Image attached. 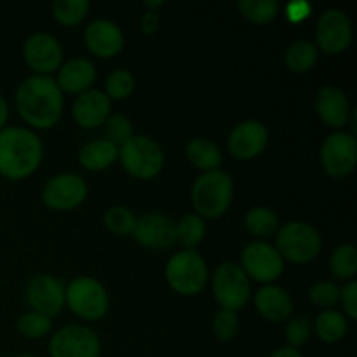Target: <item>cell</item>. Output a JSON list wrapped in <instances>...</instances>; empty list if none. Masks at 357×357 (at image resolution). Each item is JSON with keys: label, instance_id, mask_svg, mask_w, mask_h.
Masks as SVG:
<instances>
[{"label": "cell", "instance_id": "1", "mask_svg": "<svg viewBox=\"0 0 357 357\" xmlns=\"http://www.w3.org/2000/svg\"><path fill=\"white\" fill-rule=\"evenodd\" d=\"M65 98L56 80L47 75H31L16 89V110L33 129H51L59 122Z\"/></svg>", "mask_w": 357, "mask_h": 357}, {"label": "cell", "instance_id": "2", "mask_svg": "<svg viewBox=\"0 0 357 357\" xmlns=\"http://www.w3.org/2000/svg\"><path fill=\"white\" fill-rule=\"evenodd\" d=\"M44 157L40 138L28 128H3L0 131V174L20 181L38 169Z\"/></svg>", "mask_w": 357, "mask_h": 357}, {"label": "cell", "instance_id": "3", "mask_svg": "<svg viewBox=\"0 0 357 357\" xmlns=\"http://www.w3.org/2000/svg\"><path fill=\"white\" fill-rule=\"evenodd\" d=\"M234 181L222 169L202 173L192 185L190 199L195 215L204 218H220L232 204Z\"/></svg>", "mask_w": 357, "mask_h": 357}, {"label": "cell", "instance_id": "4", "mask_svg": "<svg viewBox=\"0 0 357 357\" xmlns=\"http://www.w3.org/2000/svg\"><path fill=\"white\" fill-rule=\"evenodd\" d=\"M166 281L178 295H199L209 281L208 265L195 250H181L167 260Z\"/></svg>", "mask_w": 357, "mask_h": 357}, {"label": "cell", "instance_id": "5", "mask_svg": "<svg viewBox=\"0 0 357 357\" xmlns=\"http://www.w3.org/2000/svg\"><path fill=\"white\" fill-rule=\"evenodd\" d=\"M321 234L310 223L288 222L275 232V250L291 264H309L321 253Z\"/></svg>", "mask_w": 357, "mask_h": 357}, {"label": "cell", "instance_id": "6", "mask_svg": "<svg viewBox=\"0 0 357 357\" xmlns=\"http://www.w3.org/2000/svg\"><path fill=\"white\" fill-rule=\"evenodd\" d=\"M65 305L84 321H98L107 316L110 296L98 279L79 275L65 288Z\"/></svg>", "mask_w": 357, "mask_h": 357}, {"label": "cell", "instance_id": "7", "mask_svg": "<svg viewBox=\"0 0 357 357\" xmlns=\"http://www.w3.org/2000/svg\"><path fill=\"white\" fill-rule=\"evenodd\" d=\"M122 167L136 180H152L164 167V152L155 139L143 135H132L119 149Z\"/></svg>", "mask_w": 357, "mask_h": 357}, {"label": "cell", "instance_id": "8", "mask_svg": "<svg viewBox=\"0 0 357 357\" xmlns=\"http://www.w3.org/2000/svg\"><path fill=\"white\" fill-rule=\"evenodd\" d=\"M213 295L222 309L237 310L243 309L251 296V284L248 275L239 264L225 261L215 271L211 278Z\"/></svg>", "mask_w": 357, "mask_h": 357}, {"label": "cell", "instance_id": "9", "mask_svg": "<svg viewBox=\"0 0 357 357\" xmlns=\"http://www.w3.org/2000/svg\"><path fill=\"white\" fill-rule=\"evenodd\" d=\"M239 265L248 279H253L261 284H272L284 272L282 257L275 250V246L265 243V241H255V243L248 244L241 253Z\"/></svg>", "mask_w": 357, "mask_h": 357}, {"label": "cell", "instance_id": "10", "mask_svg": "<svg viewBox=\"0 0 357 357\" xmlns=\"http://www.w3.org/2000/svg\"><path fill=\"white\" fill-rule=\"evenodd\" d=\"M101 342L96 331L82 324H68L56 331L49 342L51 357H100Z\"/></svg>", "mask_w": 357, "mask_h": 357}, {"label": "cell", "instance_id": "11", "mask_svg": "<svg viewBox=\"0 0 357 357\" xmlns=\"http://www.w3.org/2000/svg\"><path fill=\"white\" fill-rule=\"evenodd\" d=\"M321 164L330 176H349L357 164L356 136L345 131H337L328 136L321 146Z\"/></svg>", "mask_w": 357, "mask_h": 357}, {"label": "cell", "instance_id": "12", "mask_svg": "<svg viewBox=\"0 0 357 357\" xmlns=\"http://www.w3.org/2000/svg\"><path fill=\"white\" fill-rule=\"evenodd\" d=\"M352 42V23L340 9H326L316 24V47L330 56L344 52Z\"/></svg>", "mask_w": 357, "mask_h": 357}, {"label": "cell", "instance_id": "13", "mask_svg": "<svg viewBox=\"0 0 357 357\" xmlns=\"http://www.w3.org/2000/svg\"><path fill=\"white\" fill-rule=\"evenodd\" d=\"M87 197V183L75 173H63L51 178L42 190V201L52 211H72Z\"/></svg>", "mask_w": 357, "mask_h": 357}, {"label": "cell", "instance_id": "14", "mask_svg": "<svg viewBox=\"0 0 357 357\" xmlns=\"http://www.w3.org/2000/svg\"><path fill=\"white\" fill-rule=\"evenodd\" d=\"M65 288L61 279L49 274L35 275L28 281L24 296L33 312L56 317L65 307Z\"/></svg>", "mask_w": 357, "mask_h": 357}, {"label": "cell", "instance_id": "15", "mask_svg": "<svg viewBox=\"0 0 357 357\" xmlns=\"http://www.w3.org/2000/svg\"><path fill=\"white\" fill-rule=\"evenodd\" d=\"M23 58L35 75L51 77L63 65V49L58 38L45 31L30 35L23 45Z\"/></svg>", "mask_w": 357, "mask_h": 357}, {"label": "cell", "instance_id": "16", "mask_svg": "<svg viewBox=\"0 0 357 357\" xmlns=\"http://www.w3.org/2000/svg\"><path fill=\"white\" fill-rule=\"evenodd\" d=\"M174 225L176 222L164 213H146L136 220L132 237L150 250H167L176 243Z\"/></svg>", "mask_w": 357, "mask_h": 357}, {"label": "cell", "instance_id": "17", "mask_svg": "<svg viewBox=\"0 0 357 357\" xmlns=\"http://www.w3.org/2000/svg\"><path fill=\"white\" fill-rule=\"evenodd\" d=\"M268 143V131L261 122L244 121L232 129L227 142L230 155L237 160H251L261 155Z\"/></svg>", "mask_w": 357, "mask_h": 357}, {"label": "cell", "instance_id": "18", "mask_svg": "<svg viewBox=\"0 0 357 357\" xmlns=\"http://www.w3.org/2000/svg\"><path fill=\"white\" fill-rule=\"evenodd\" d=\"M87 49L98 58H115L124 47V33L121 26L110 20H96L84 31Z\"/></svg>", "mask_w": 357, "mask_h": 357}, {"label": "cell", "instance_id": "19", "mask_svg": "<svg viewBox=\"0 0 357 357\" xmlns=\"http://www.w3.org/2000/svg\"><path fill=\"white\" fill-rule=\"evenodd\" d=\"M73 121L84 129H96L112 115V101L100 89H89L77 94L72 107Z\"/></svg>", "mask_w": 357, "mask_h": 357}, {"label": "cell", "instance_id": "20", "mask_svg": "<svg viewBox=\"0 0 357 357\" xmlns=\"http://www.w3.org/2000/svg\"><path fill=\"white\" fill-rule=\"evenodd\" d=\"M316 114L331 129H342L349 124L352 107L340 87L324 86L316 94Z\"/></svg>", "mask_w": 357, "mask_h": 357}, {"label": "cell", "instance_id": "21", "mask_svg": "<svg viewBox=\"0 0 357 357\" xmlns=\"http://www.w3.org/2000/svg\"><path fill=\"white\" fill-rule=\"evenodd\" d=\"M255 307L264 319L271 323H282L293 316V298L284 288L275 284H265L255 293Z\"/></svg>", "mask_w": 357, "mask_h": 357}, {"label": "cell", "instance_id": "22", "mask_svg": "<svg viewBox=\"0 0 357 357\" xmlns=\"http://www.w3.org/2000/svg\"><path fill=\"white\" fill-rule=\"evenodd\" d=\"M54 80L63 94H82L89 91L96 80V66L86 58L68 59L59 66Z\"/></svg>", "mask_w": 357, "mask_h": 357}, {"label": "cell", "instance_id": "23", "mask_svg": "<svg viewBox=\"0 0 357 357\" xmlns=\"http://www.w3.org/2000/svg\"><path fill=\"white\" fill-rule=\"evenodd\" d=\"M119 159V149L108 139H93L79 152V162L87 171H105Z\"/></svg>", "mask_w": 357, "mask_h": 357}, {"label": "cell", "instance_id": "24", "mask_svg": "<svg viewBox=\"0 0 357 357\" xmlns=\"http://www.w3.org/2000/svg\"><path fill=\"white\" fill-rule=\"evenodd\" d=\"M185 155H187L188 162L202 173L220 169V164L223 160L220 146L208 138L190 139L185 146Z\"/></svg>", "mask_w": 357, "mask_h": 357}, {"label": "cell", "instance_id": "25", "mask_svg": "<svg viewBox=\"0 0 357 357\" xmlns=\"http://www.w3.org/2000/svg\"><path fill=\"white\" fill-rule=\"evenodd\" d=\"M347 317L338 310H323L316 317L312 331H316L317 338L326 344H337L347 335Z\"/></svg>", "mask_w": 357, "mask_h": 357}, {"label": "cell", "instance_id": "26", "mask_svg": "<svg viewBox=\"0 0 357 357\" xmlns=\"http://www.w3.org/2000/svg\"><path fill=\"white\" fill-rule=\"evenodd\" d=\"M244 227L251 236L258 237V239H267L279 230V216L271 208L257 206L246 213Z\"/></svg>", "mask_w": 357, "mask_h": 357}, {"label": "cell", "instance_id": "27", "mask_svg": "<svg viewBox=\"0 0 357 357\" xmlns=\"http://www.w3.org/2000/svg\"><path fill=\"white\" fill-rule=\"evenodd\" d=\"M319 51L310 40H295L284 54V63L293 73H305L317 63Z\"/></svg>", "mask_w": 357, "mask_h": 357}, {"label": "cell", "instance_id": "28", "mask_svg": "<svg viewBox=\"0 0 357 357\" xmlns=\"http://www.w3.org/2000/svg\"><path fill=\"white\" fill-rule=\"evenodd\" d=\"M176 243L183 246V250H195L206 237V223L195 213L181 216L174 225Z\"/></svg>", "mask_w": 357, "mask_h": 357}, {"label": "cell", "instance_id": "29", "mask_svg": "<svg viewBox=\"0 0 357 357\" xmlns=\"http://www.w3.org/2000/svg\"><path fill=\"white\" fill-rule=\"evenodd\" d=\"M331 274L342 281H352L357 274V251L352 244H342L335 248L330 258Z\"/></svg>", "mask_w": 357, "mask_h": 357}, {"label": "cell", "instance_id": "30", "mask_svg": "<svg viewBox=\"0 0 357 357\" xmlns=\"http://www.w3.org/2000/svg\"><path fill=\"white\" fill-rule=\"evenodd\" d=\"M237 7L243 17L255 24L272 23L279 14V3L275 0H239Z\"/></svg>", "mask_w": 357, "mask_h": 357}, {"label": "cell", "instance_id": "31", "mask_svg": "<svg viewBox=\"0 0 357 357\" xmlns=\"http://www.w3.org/2000/svg\"><path fill=\"white\" fill-rule=\"evenodd\" d=\"M52 16L63 26H75L89 13L87 0H56L51 6Z\"/></svg>", "mask_w": 357, "mask_h": 357}, {"label": "cell", "instance_id": "32", "mask_svg": "<svg viewBox=\"0 0 357 357\" xmlns=\"http://www.w3.org/2000/svg\"><path fill=\"white\" fill-rule=\"evenodd\" d=\"M136 216L126 206H112L105 211L103 223L115 236H132L136 227Z\"/></svg>", "mask_w": 357, "mask_h": 357}, {"label": "cell", "instance_id": "33", "mask_svg": "<svg viewBox=\"0 0 357 357\" xmlns=\"http://www.w3.org/2000/svg\"><path fill=\"white\" fill-rule=\"evenodd\" d=\"M16 328L21 337L28 338V340H37V338H44L45 335H49V331L52 330V319L30 310L17 319Z\"/></svg>", "mask_w": 357, "mask_h": 357}, {"label": "cell", "instance_id": "34", "mask_svg": "<svg viewBox=\"0 0 357 357\" xmlns=\"http://www.w3.org/2000/svg\"><path fill=\"white\" fill-rule=\"evenodd\" d=\"M135 75H132L129 70L119 68L114 70L110 75L107 77V82H105V91L108 100H126L135 91Z\"/></svg>", "mask_w": 357, "mask_h": 357}, {"label": "cell", "instance_id": "35", "mask_svg": "<svg viewBox=\"0 0 357 357\" xmlns=\"http://www.w3.org/2000/svg\"><path fill=\"white\" fill-rule=\"evenodd\" d=\"M105 139L114 143L117 149H121L135 132H132V124L126 115L114 114L105 121Z\"/></svg>", "mask_w": 357, "mask_h": 357}, {"label": "cell", "instance_id": "36", "mask_svg": "<svg viewBox=\"0 0 357 357\" xmlns=\"http://www.w3.org/2000/svg\"><path fill=\"white\" fill-rule=\"evenodd\" d=\"M309 298L319 309L330 310L340 302V288L330 281L316 282V284L310 286Z\"/></svg>", "mask_w": 357, "mask_h": 357}, {"label": "cell", "instance_id": "37", "mask_svg": "<svg viewBox=\"0 0 357 357\" xmlns=\"http://www.w3.org/2000/svg\"><path fill=\"white\" fill-rule=\"evenodd\" d=\"M237 331H239V317L237 312L227 309H220L213 317V333L218 340L230 342L236 338Z\"/></svg>", "mask_w": 357, "mask_h": 357}, {"label": "cell", "instance_id": "38", "mask_svg": "<svg viewBox=\"0 0 357 357\" xmlns=\"http://www.w3.org/2000/svg\"><path fill=\"white\" fill-rule=\"evenodd\" d=\"M310 335H312V323L309 321V317H289L288 326H286V340H288L289 347H302V345H305L309 342Z\"/></svg>", "mask_w": 357, "mask_h": 357}, {"label": "cell", "instance_id": "39", "mask_svg": "<svg viewBox=\"0 0 357 357\" xmlns=\"http://www.w3.org/2000/svg\"><path fill=\"white\" fill-rule=\"evenodd\" d=\"M340 302L344 305L345 317H349L351 321L357 319V282L352 279L347 284L344 286V289H340Z\"/></svg>", "mask_w": 357, "mask_h": 357}, {"label": "cell", "instance_id": "40", "mask_svg": "<svg viewBox=\"0 0 357 357\" xmlns=\"http://www.w3.org/2000/svg\"><path fill=\"white\" fill-rule=\"evenodd\" d=\"M286 13L291 21H302L309 16V6L307 3H291Z\"/></svg>", "mask_w": 357, "mask_h": 357}, {"label": "cell", "instance_id": "41", "mask_svg": "<svg viewBox=\"0 0 357 357\" xmlns=\"http://www.w3.org/2000/svg\"><path fill=\"white\" fill-rule=\"evenodd\" d=\"M159 26V16L155 13H146L142 20V28H143V33H153Z\"/></svg>", "mask_w": 357, "mask_h": 357}, {"label": "cell", "instance_id": "42", "mask_svg": "<svg viewBox=\"0 0 357 357\" xmlns=\"http://www.w3.org/2000/svg\"><path fill=\"white\" fill-rule=\"evenodd\" d=\"M268 357H303V356L298 349H293L288 345V347H281L278 349V351H274Z\"/></svg>", "mask_w": 357, "mask_h": 357}, {"label": "cell", "instance_id": "43", "mask_svg": "<svg viewBox=\"0 0 357 357\" xmlns=\"http://www.w3.org/2000/svg\"><path fill=\"white\" fill-rule=\"evenodd\" d=\"M7 119H9V105H7L6 98L0 94V131L6 128Z\"/></svg>", "mask_w": 357, "mask_h": 357}, {"label": "cell", "instance_id": "44", "mask_svg": "<svg viewBox=\"0 0 357 357\" xmlns=\"http://www.w3.org/2000/svg\"><path fill=\"white\" fill-rule=\"evenodd\" d=\"M16 357H37V356H31V354H21V356H16Z\"/></svg>", "mask_w": 357, "mask_h": 357}, {"label": "cell", "instance_id": "45", "mask_svg": "<svg viewBox=\"0 0 357 357\" xmlns=\"http://www.w3.org/2000/svg\"><path fill=\"white\" fill-rule=\"evenodd\" d=\"M0 357H2V356H0Z\"/></svg>", "mask_w": 357, "mask_h": 357}]
</instances>
